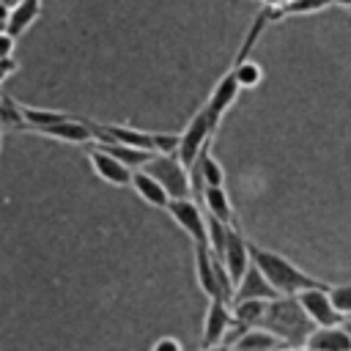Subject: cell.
Segmentation results:
<instances>
[{
	"label": "cell",
	"instance_id": "cell-1",
	"mask_svg": "<svg viewBox=\"0 0 351 351\" xmlns=\"http://www.w3.org/2000/svg\"><path fill=\"white\" fill-rule=\"evenodd\" d=\"M250 258H252V263L261 269V274L269 280V285H271L280 296H296L299 291L326 285L324 280H315L313 274L302 271L293 261H288L285 255H280V252H274V250L250 244Z\"/></svg>",
	"mask_w": 351,
	"mask_h": 351
},
{
	"label": "cell",
	"instance_id": "cell-2",
	"mask_svg": "<svg viewBox=\"0 0 351 351\" xmlns=\"http://www.w3.org/2000/svg\"><path fill=\"white\" fill-rule=\"evenodd\" d=\"M261 326L269 329L282 346H291V348L296 343H304L307 335L315 329L310 324V318L304 315V310L299 307L296 296H277V299H271Z\"/></svg>",
	"mask_w": 351,
	"mask_h": 351
},
{
	"label": "cell",
	"instance_id": "cell-3",
	"mask_svg": "<svg viewBox=\"0 0 351 351\" xmlns=\"http://www.w3.org/2000/svg\"><path fill=\"white\" fill-rule=\"evenodd\" d=\"M195 277H197L200 291L208 299H225L230 304L233 282H230L222 261L208 250V244H195Z\"/></svg>",
	"mask_w": 351,
	"mask_h": 351
},
{
	"label": "cell",
	"instance_id": "cell-4",
	"mask_svg": "<svg viewBox=\"0 0 351 351\" xmlns=\"http://www.w3.org/2000/svg\"><path fill=\"white\" fill-rule=\"evenodd\" d=\"M143 170H145L148 176H154V178L165 186V192H167L170 197H186L189 189H192V184H189V170L178 162L176 154H156V156H151V159L143 165Z\"/></svg>",
	"mask_w": 351,
	"mask_h": 351
},
{
	"label": "cell",
	"instance_id": "cell-5",
	"mask_svg": "<svg viewBox=\"0 0 351 351\" xmlns=\"http://www.w3.org/2000/svg\"><path fill=\"white\" fill-rule=\"evenodd\" d=\"M326 288H329V282L296 293V302H299V307L304 310V315L310 318L313 326H337V324H343V315L335 310Z\"/></svg>",
	"mask_w": 351,
	"mask_h": 351
},
{
	"label": "cell",
	"instance_id": "cell-6",
	"mask_svg": "<svg viewBox=\"0 0 351 351\" xmlns=\"http://www.w3.org/2000/svg\"><path fill=\"white\" fill-rule=\"evenodd\" d=\"M233 310L225 299H208V310H206V318H203V340H200V348L203 351H214L219 343L228 340L230 329H233Z\"/></svg>",
	"mask_w": 351,
	"mask_h": 351
},
{
	"label": "cell",
	"instance_id": "cell-7",
	"mask_svg": "<svg viewBox=\"0 0 351 351\" xmlns=\"http://www.w3.org/2000/svg\"><path fill=\"white\" fill-rule=\"evenodd\" d=\"M165 211L176 219V225H178L195 244H208V233H206V211H203L197 203H192L189 197H173V200L167 203Z\"/></svg>",
	"mask_w": 351,
	"mask_h": 351
},
{
	"label": "cell",
	"instance_id": "cell-8",
	"mask_svg": "<svg viewBox=\"0 0 351 351\" xmlns=\"http://www.w3.org/2000/svg\"><path fill=\"white\" fill-rule=\"evenodd\" d=\"M219 261H222V266H225V271H228V277H230V282L236 288V282L241 280V274L252 263V258H250V241L241 236V230L236 225L228 228V236H225V247L219 252Z\"/></svg>",
	"mask_w": 351,
	"mask_h": 351
},
{
	"label": "cell",
	"instance_id": "cell-9",
	"mask_svg": "<svg viewBox=\"0 0 351 351\" xmlns=\"http://www.w3.org/2000/svg\"><path fill=\"white\" fill-rule=\"evenodd\" d=\"M88 159L96 170V176L112 186H132V167H126L121 159H115L112 154H107L101 145L90 143L88 148Z\"/></svg>",
	"mask_w": 351,
	"mask_h": 351
},
{
	"label": "cell",
	"instance_id": "cell-10",
	"mask_svg": "<svg viewBox=\"0 0 351 351\" xmlns=\"http://www.w3.org/2000/svg\"><path fill=\"white\" fill-rule=\"evenodd\" d=\"M239 82H236V74L228 69L222 77H219V82L214 85V90H211V96L206 99V104H203V110L208 112V118H211V123H217L219 126V121H222V115L230 110V104L236 101V96H239Z\"/></svg>",
	"mask_w": 351,
	"mask_h": 351
},
{
	"label": "cell",
	"instance_id": "cell-11",
	"mask_svg": "<svg viewBox=\"0 0 351 351\" xmlns=\"http://www.w3.org/2000/svg\"><path fill=\"white\" fill-rule=\"evenodd\" d=\"M277 296H280V293L269 285V280L261 274V269H258L255 263H250L247 271L241 274V280H239L236 288H233L230 304H233V302H247V299H266V302H271V299H277Z\"/></svg>",
	"mask_w": 351,
	"mask_h": 351
},
{
	"label": "cell",
	"instance_id": "cell-12",
	"mask_svg": "<svg viewBox=\"0 0 351 351\" xmlns=\"http://www.w3.org/2000/svg\"><path fill=\"white\" fill-rule=\"evenodd\" d=\"M307 348L313 351H351V332L337 324V326H315L307 340H304Z\"/></svg>",
	"mask_w": 351,
	"mask_h": 351
},
{
	"label": "cell",
	"instance_id": "cell-13",
	"mask_svg": "<svg viewBox=\"0 0 351 351\" xmlns=\"http://www.w3.org/2000/svg\"><path fill=\"white\" fill-rule=\"evenodd\" d=\"M132 186H134V192H137L148 206H154V208H159V211H165L167 203L173 200V197L165 192V186H162L154 176H148L143 167L132 170Z\"/></svg>",
	"mask_w": 351,
	"mask_h": 351
},
{
	"label": "cell",
	"instance_id": "cell-14",
	"mask_svg": "<svg viewBox=\"0 0 351 351\" xmlns=\"http://www.w3.org/2000/svg\"><path fill=\"white\" fill-rule=\"evenodd\" d=\"M38 16H41V0H22L19 5H14V8L8 11L5 30L16 38V36H22Z\"/></svg>",
	"mask_w": 351,
	"mask_h": 351
},
{
	"label": "cell",
	"instance_id": "cell-15",
	"mask_svg": "<svg viewBox=\"0 0 351 351\" xmlns=\"http://www.w3.org/2000/svg\"><path fill=\"white\" fill-rule=\"evenodd\" d=\"M200 197H203L206 214L217 217L225 225H233V206H230V197H228L225 186H203L200 189Z\"/></svg>",
	"mask_w": 351,
	"mask_h": 351
},
{
	"label": "cell",
	"instance_id": "cell-16",
	"mask_svg": "<svg viewBox=\"0 0 351 351\" xmlns=\"http://www.w3.org/2000/svg\"><path fill=\"white\" fill-rule=\"evenodd\" d=\"M266 307H269L266 299H247V302H233L230 304L233 321L241 324V326H261V321L266 315Z\"/></svg>",
	"mask_w": 351,
	"mask_h": 351
},
{
	"label": "cell",
	"instance_id": "cell-17",
	"mask_svg": "<svg viewBox=\"0 0 351 351\" xmlns=\"http://www.w3.org/2000/svg\"><path fill=\"white\" fill-rule=\"evenodd\" d=\"M329 5H335V0H282L280 5H271V8H274V19H280V16H296V14H315Z\"/></svg>",
	"mask_w": 351,
	"mask_h": 351
},
{
	"label": "cell",
	"instance_id": "cell-18",
	"mask_svg": "<svg viewBox=\"0 0 351 351\" xmlns=\"http://www.w3.org/2000/svg\"><path fill=\"white\" fill-rule=\"evenodd\" d=\"M0 126L5 132H25V115H22V104L11 96H0Z\"/></svg>",
	"mask_w": 351,
	"mask_h": 351
},
{
	"label": "cell",
	"instance_id": "cell-19",
	"mask_svg": "<svg viewBox=\"0 0 351 351\" xmlns=\"http://www.w3.org/2000/svg\"><path fill=\"white\" fill-rule=\"evenodd\" d=\"M230 71L236 74V82H239V88L241 90H252V88H258L261 85V80H263V69H261V63H255V60H239V63H230Z\"/></svg>",
	"mask_w": 351,
	"mask_h": 351
},
{
	"label": "cell",
	"instance_id": "cell-20",
	"mask_svg": "<svg viewBox=\"0 0 351 351\" xmlns=\"http://www.w3.org/2000/svg\"><path fill=\"white\" fill-rule=\"evenodd\" d=\"M326 291H329V299H332L335 310H337L343 318H348V315H351V282H343V285H329Z\"/></svg>",
	"mask_w": 351,
	"mask_h": 351
},
{
	"label": "cell",
	"instance_id": "cell-21",
	"mask_svg": "<svg viewBox=\"0 0 351 351\" xmlns=\"http://www.w3.org/2000/svg\"><path fill=\"white\" fill-rule=\"evenodd\" d=\"M14 49H16V38L8 30H0V60L14 58Z\"/></svg>",
	"mask_w": 351,
	"mask_h": 351
},
{
	"label": "cell",
	"instance_id": "cell-22",
	"mask_svg": "<svg viewBox=\"0 0 351 351\" xmlns=\"http://www.w3.org/2000/svg\"><path fill=\"white\" fill-rule=\"evenodd\" d=\"M151 351H184V348H181V343H178L176 337H159V340L151 346Z\"/></svg>",
	"mask_w": 351,
	"mask_h": 351
},
{
	"label": "cell",
	"instance_id": "cell-23",
	"mask_svg": "<svg viewBox=\"0 0 351 351\" xmlns=\"http://www.w3.org/2000/svg\"><path fill=\"white\" fill-rule=\"evenodd\" d=\"M14 71H16V58H5V60H0V85H3Z\"/></svg>",
	"mask_w": 351,
	"mask_h": 351
},
{
	"label": "cell",
	"instance_id": "cell-24",
	"mask_svg": "<svg viewBox=\"0 0 351 351\" xmlns=\"http://www.w3.org/2000/svg\"><path fill=\"white\" fill-rule=\"evenodd\" d=\"M19 3H22V0H0V5H3V8H8V11H11L14 5H19Z\"/></svg>",
	"mask_w": 351,
	"mask_h": 351
},
{
	"label": "cell",
	"instance_id": "cell-25",
	"mask_svg": "<svg viewBox=\"0 0 351 351\" xmlns=\"http://www.w3.org/2000/svg\"><path fill=\"white\" fill-rule=\"evenodd\" d=\"M337 5H346V8H351V0H335Z\"/></svg>",
	"mask_w": 351,
	"mask_h": 351
},
{
	"label": "cell",
	"instance_id": "cell-26",
	"mask_svg": "<svg viewBox=\"0 0 351 351\" xmlns=\"http://www.w3.org/2000/svg\"><path fill=\"white\" fill-rule=\"evenodd\" d=\"M3 132H5V129H3V126H0V148H3Z\"/></svg>",
	"mask_w": 351,
	"mask_h": 351
},
{
	"label": "cell",
	"instance_id": "cell-27",
	"mask_svg": "<svg viewBox=\"0 0 351 351\" xmlns=\"http://www.w3.org/2000/svg\"><path fill=\"white\" fill-rule=\"evenodd\" d=\"M348 11H351V8H348Z\"/></svg>",
	"mask_w": 351,
	"mask_h": 351
}]
</instances>
